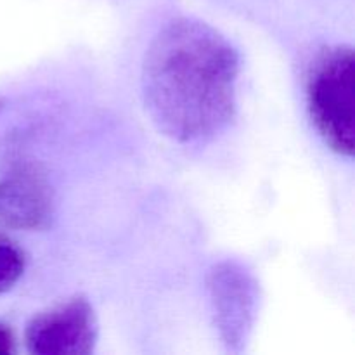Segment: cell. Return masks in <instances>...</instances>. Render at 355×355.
<instances>
[{
    "mask_svg": "<svg viewBox=\"0 0 355 355\" xmlns=\"http://www.w3.org/2000/svg\"><path fill=\"white\" fill-rule=\"evenodd\" d=\"M239 52L224 35L194 17H177L149 44L141 89L155 127L182 146L224 134L238 111Z\"/></svg>",
    "mask_w": 355,
    "mask_h": 355,
    "instance_id": "cell-1",
    "label": "cell"
},
{
    "mask_svg": "<svg viewBox=\"0 0 355 355\" xmlns=\"http://www.w3.org/2000/svg\"><path fill=\"white\" fill-rule=\"evenodd\" d=\"M311 118L322 141L338 155L355 151V55L350 45L329 47L312 66L307 83Z\"/></svg>",
    "mask_w": 355,
    "mask_h": 355,
    "instance_id": "cell-2",
    "label": "cell"
},
{
    "mask_svg": "<svg viewBox=\"0 0 355 355\" xmlns=\"http://www.w3.org/2000/svg\"><path fill=\"white\" fill-rule=\"evenodd\" d=\"M205 284L222 345L229 354H243L259 318V279L246 263L227 259L208 269Z\"/></svg>",
    "mask_w": 355,
    "mask_h": 355,
    "instance_id": "cell-3",
    "label": "cell"
},
{
    "mask_svg": "<svg viewBox=\"0 0 355 355\" xmlns=\"http://www.w3.org/2000/svg\"><path fill=\"white\" fill-rule=\"evenodd\" d=\"M97 336L94 307L87 298L75 297L35 315L26 326L24 342L33 355H89Z\"/></svg>",
    "mask_w": 355,
    "mask_h": 355,
    "instance_id": "cell-4",
    "label": "cell"
},
{
    "mask_svg": "<svg viewBox=\"0 0 355 355\" xmlns=\"http://www.w3.org/2000/svg\"><path fill=\"white\" fill-rule=\"evenodd\" d=\"M52 187L33 163L16 165L0 180V225L14 231H35L51 222Z\"/></svg>",
    "mask_w": 355,
    "mask_h": 355,
    "instance_id": "cell-5",
    "label": "cell"
},
{
    "mask_svg": "<svg viewBox=\"0 0 355 355\" xmlns=\"http://www.w3.org/2000/svg\"><path fill=\"white\" fill-rule=\"evenodd\" d=\"M26 257L16 241L0 231V295L12 290L24 274Z\"/></svg>",
    "mask_w": 355,
    "mask_h": 355,
    "instance_id": "cell-6",
    "label": "cell"
},
{
    "mask_svg": "<svg viewBox=\"0 0 355 355\" xmlns=\"http://www.w3.org/2000/svg\"><path fill=\"white\" fill-rule=\"evenodd\" d=\"M14 352V338L6 326H0V355Z\"/></svg>",
    "mask_w": 355,
    "mask_h": 355,
    "instance_id": "cell-7",
    "label": "cell"
},
{
    "mask_svg": "<svg viewBox=\"0 0 355 355\" xmlns=\"http://www.w3.org/2000/svg\"><path fill=\"white\" fill-rule=\"evenodd\" d=\"M2 107H3V103H2V101H0V111H2Z\"/></svg>",
    "mask_w": 355,
    "mask_h": 355,
    "instance_id": "cell-8",
    "label": "cell"
}]
</instances>
